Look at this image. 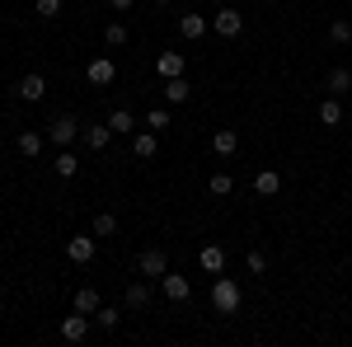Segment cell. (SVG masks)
<instances>
[{
	"label": "cell",
	"mask_w": 352,
	"mask_h": 347,
	"mask_svg": "<svg viewBox=\"0 0 352 347\" xmlns=\"http://www.w3.org/2000/svg\"><path fill=\"white\" fill-rule=\"evenodd\" d=\"M212 305H217V315H235V310H240V282L217 272V282H212Z\"/></svg>",
	"instance_id": "1"
},
{
	"label": "cell",
	"mask_w": 352,
	"mask_h": 347,
	"mask_svg": "<svg viewBox=\"0 0 352 347\" xmlns=\"http://www.w3.org/2000/svg\"><path fill=\"white\" fill-rule=\"evenodd\" d=\"M136 272L160 282L164 272H169V258H164V249H141V258H136Z\"/></svg>",
	"instance_id": "2"
},
{
	"label": "cell",
	"mask_w": 352,
	"mask_h": 347,
	"mask_svg": "<svg viewBox=\"0 0 352 347\" xmlns=\"http://www.w3.org/2000/svg\"><path fill=\"white\" fill-rule=\"evenodd\" d=\"M85 76H89V85H94V89H109V85L118 80V66H113V56H94Z\"/></svg>",
	"instance_id": "3"
},
{
	"label": "cell",
	"mask_w": 352,
	"mask_h": 347,
	"mask_svg": "<svg viewBox=\"0 0 352 347\" xmlns=\"http://www.w3.org/2000/svg\"><path fill=\"white\" fill-rule=\"evenodd\" d=\"M212 28H217L221 38H240V33H244V14L226 5V10H217V19H212Z\"/></svg>",
	"instance_id": "4"
},
{
	"label": "cell",
	"mask_w": 352,
	"mask_h": 347,
	"mask_svg": "<svg viewBox=\"0 0 352 347\" xmlns=\"http://www.w3.org/2000/svg\"><path fill=\"white\" fill-rule=\"evenodd\" d=\"M160 287H164V300H174V305H184V300L192 295V282H188V277H179V272H164Z\"/></svg>",
	"instance_id": "5"
},
{
	"label": "cell",
	"mask_w": 352,
	"mask_h": 347,
	"mask_svg": "<svg viewBox=\"0 0 352 347\" xmlns=\"http://www.w3.org/2000/svg\"><path fill=\"white\" fill-rule=\"evenodd\" d=\"M47 136H52V146H71V141L80 136V122H76L71 113H61V117H56L52 127H47Z\"/></svg>",
	"instance_id": "6"
},
{
	"label": "cell",
	"mask_w": 352,
	"mask_h": 347,
	"mask_svg": "<svg viewBox=\"0 0 352 347\" xmlns=\"http://www.w3.org/2000/svg\"><path fill=\"white\" fill-rule=\"evenodd\" d=\"M61 338H66V343H85V338H89V315H85V310L66 315V320H61Z\"/></svg>",
	"instance_id": "7"
},
{
	"label": "cell",
	"mask_w": 352,
	"mask_h": 347,
	"mask_svg": "<svg viewBox=\"0 0 352 347\" xmlns=\"http://www.w3.org/2000/svg\"><path fill=\"white\" fill-rule=\"evenodd\" d=\"M66 254H71V263H89V258L99 254V240H89V235H71V240H66Z\"/></svg>",
	"instance_id": "8"
},
{
	"label": "cell",
	"mask_w": 352,
	"mask_h": 347,
	"mask_svg": "<svg viewBox=\"0 0 352 347\" xmlns=\"http://www.w3.org/2000/svg\"><path fill=\"white\" fill-rule=\"evenodd\" d=\"M155 76H160V80L184 76V52H160V56H155Z\"/></svg>",
	"instance_id": "9"
},
{
	"label": "cell",
	"mask_w": 352,
	"mask_h": 347,
	"mask_svg": "<svg viewBox=\"0 0 352 347\" xmlns=\"http://www.w3.org/2000/svg\"><path fill=\"white\" fill-rule=\"evenodd\" d=\"M14 89H19V99H24V104H38V99L47 94V80H43V76L33 71V76H24V80L14 85Z\"/></svg>",
	"instance_id": "10"
},
{
	"label": "cell",
	"mask_w": 352,
	"mask_h": 347,
	"mask_svg": "<svg viewBox=\"0 0 352 347\" xmlns=\"http://www.w3.org/2000/svg\"><path fill=\"white\" fill-rule=\"evenodd\" d=\"M207 14H184V19H179V33H184V38H188V43H202V38H207Z\"/></svg>",
	"instance_id": "11"
},
{
	"label": "cell",
	"mask_w": 352,
	"mask_h": 347,
	"mask_svg": "<svg viewBox=\"0 0 352 347\" xmlns=\"http://www.w3.org/2000/svg\"><path fill=\"white\" fill-rule=\"evenodd\" d=\"M212 150H217L221 160H226V155H235V150H240V132H235V127H221V132L212 136Z\"/></svg>",
	"instance_id": "12"
},
{
	"label": "cell",
	"mask_w": 352,
	"mask_h": 347,
	"mask_svg": "<svg viewBox=\"0 0 352 347\" xmlns=\"http://www.w3.org/2000/svg\"><path fill=\"white\" fill-rule=\"evenodd\" d=\"M52 169L61 174V179H76V174H80V155L61 146V150H56V160H52Z\"/></svg>",
	"instance_id": "13"
},
{
	"label": "cell",
	"mask_w": 352,
	"mask_h": 347,
	"mask_svg": "<svg viewBox=\"0 0 352 347\" xmlns=\"http://www.w3.org/2000/svg\"><path fill=\"white\" fill-rule=\"evenodd\" d=\"M202 272H226V249L221 244H202Z\"/></svg>",
	"instance_id": "14"
},
{
	"label": "cell",
	"mask_w": 352,
	"mask_h": 347,
	"mask_svg": "<svg viewBox=\"0 0 352 347\" xmlns=\"http://www.w3.org/2000/svg\"><path fill=\"white\" fill-rule=\"evenodd\" d=\"M324 89H329V94H352V71H348V66H333L329 80H324Z\"/></svg>",
	"instance_id": "15"
},
{
	"label": "cell",
	"mask_w": 352,
	"mask_h": 347,
	"mask_svg": "<svg viewBox=\"0 0 352 347\" xmlns=\"http://www.w3.org/2000/svg\"><path fill=\"white\" fill-rule=\"evenodd\" d=\"M164 99H169V104H188V99H192V85L184 80V76L164 80Z\"/></svg>",
	"instance_id": "16"
},
{
	"label": "cell",
	"mask_w": 352,
	"mask_h": 347,
	"mask_svg": "<svg viewBox=\"0 0 352 347\" xmlns=\"http://www.w3.org/2000/svg\"><path fill=\"white\" fill-rule=\"evenodd\" d=\"M89 235H94V240H113V235H118V216L99 212V216H94V225H89Z\"/></svg>",
	"instance_id": "17"
},
{
	"label": "cell",
	"mask_w": 352,
	"mask_h": 347,
	"mask_svg": "<svg viewBox=\"0 0 352 347\" xmlns=\"http://www.w3.org/2000/svg\"><path fill=\"white\" fill-rule=\"evenodd\" d=\"M132 150H136V160H151V155L160 150V132H141L132 141Z\"/></svg>",
	"instance_id": "18"
},
{
	"label": "cell",
	"mask_w": 352,
	"mask_h": 347,
	"mask_svg": "<svg viewBox=\"0 0 352 347\" xmlns=\"http://www.w3.org/2000/svg\"><path fill=\"white\" fill-rule=\"evenodd\" d=\"M19 155L24 160H38L43 155V132H19Z\"/></svg>",
	"instance_id": "19"
},
{
	"label": "cell",
	"mask_w": 352,
	"mask_h": 347,
	"mask_svg": "<svg viewBox=\"0 0 352 347\" xmlns=\"http://www.w3.org/2000/svg\"><path fill=\"white\" fill-rule=\"evenodd\" d=\"M277 188H282V174H277V169H263V174L254 179V192H258V197H272Z\"/></svg>",
	"instance_id": "20"
},
{
	"label": "cell",
	"mask_w": 352,
	"mask_h": 347,
	"mask_svg": "<svg viewBox=\"0 0 352 347\" xmlns=\"http://www.w3.org/2000/svg\"><path fill=\"white\" fill-rule=\"evenodd\" d=\"M109 127H113V136H127L136 127V117L127 113V108H113V113H109Z\"/></svg>",
	"instance_id": "21"
},
{
	"label": "cell",
	"mask_w": 352,
	"mask_h": 347,
	"mask_svg": "<svg viewBox=\"0 0 352 347\" xmlns=\"http://www.w3.org/2000/svg\"><path fill=\"white\" fill-rule=\"evenodd\" d=\"M109 141H113V127H109V122H104V127H85V146H89V150H104Z\"/></svg>",
	"instance_id": "22"
},
{
	"label": "cell",
	"mask_w": 352,
	"mask_h": 347,
	"mask_svg": "<svg viewBox=\"0 0 352 347\" xmlns=\"http://www.w3.org/2000/svg\"><path fill=\"white\" fill-rule=\"evenodd\" d=\"M320 122H324V127H338V122H343V104H338V94L320 104Z\"/></svg>",
	"instance_id": "23"
},
{
	"label": "cell",
	"mask_w": 352,
	"mask_h": 347,
	"mask_svg": "<svg viewBox=\"0 0 352 347\" xmlns=\"http://www.w3.org/2000/svg\"><path fill=\"white\" fill-rule=\"evenodd\" d=\"M146 305H151V287L146 282H132L127 287V310H146Z\"/></svg>",
	"instance_id": "24"
},
{
	"label": "cell",
	"mask_w": 352,
	"mask_h": 347,
	"mask_svg": "<svg viewBox=\"0 0 352 347\" xmlns=\"http://www.w3.org/2000/svg\"><path fill=\"white\" fill-rule=\"evenodd\" d=\"M99 305H104V300H99V291H94V287H80V291H76V310H85V315H94Z\"/></svg>",
	"instance_id": "25"
},
{
	"label": "cell",
	"mask_w": 352,
	"mask_h": 347,
	"mask_svg": "<svg viewBox=\"0 0 352 347\" xmlns=\"http://www.w3.org/2000/svg\"><path fill=\"white\" fill-rule=\"evenodd\" d=\"M94 324H99V328H118V324H122V310H113V305H99V310H94Z\"/></svg>",
	"instance_id": "26"
},
{
	"label": "cell",
	"mask_w": 352,
	"mask_h": 347,
	"mask_svg": "<svg viewBox=\"0 0 352 347\" xmlns=\"http://www.w3.org/2000/svg\"><path fill=\"white\" fill-rule=\"evenodd\" d=\"M244 267H249L254 277H263V272H268V254H263V249H249V258H244Z\"/></svg>",
	"instance_id": "27"
},
{
	"label": "cell",
	"mask_w": 352,
	"mask_h": 347,
	"mask_svg": "<svg viewBox=\"0 0 352 347\" xmlns=\"http://www.w3.org/2000/svg\"><path fill=\"white\" fill-rule=\"evenodd\" d=\"M329 38H333L338 47H343V43H352V24H348V19H333V24H329Z\"/></svg>",
	"instance_id": "28"
},
{
	"label": "cell",
	"mask_w": 352,
	"mask_h": 347,
	"mask_svg": "<svg viewBox=\"0 0 352 347\" xmlns=\"http://www.w3.org/2000/svg\"><path fill=\"white\" fill-rule=\"evenodd\" d=\"M146 127H151V132H169V113H164V108H151V113H146Z\"/></svg>",
	"instance_id": "29"
},
{
	"label": "cell",
	"mask_w": 352,
	"mask_h": 347,
	"mask_svg": "<svg viewBox=\"0 0 352 347\" xmlns=\"http://www.w3.org/2000/svg\"><path fill=\"white\" fill-rule=\"evenodd\" d=\"M104 43H109V47H122V43H127V24H109L104 28Z\"/></svg>",
	"instance_id": "30"
},
{
	"label": "cell",
	"mask_w": 352,
	"mask_h": 347,
	"mask_svg": "<svg viewBox=\"0 0 352 347\" xmlns=\"http://www.w3.org/2000/svg\"><path fill=\"white\" fill-rule=\"evenodd\" d=\"M212 197H226V192H230V188H235V179H230V174H212Z\"/></svg>",
	"instance_id": "31"
},
{
	"label": "cell",
	"mask_w": 352,
	"mask_h": 347,
	"mask_svg": "<svg viewBox=\"0 0 352 347\" xmlns=\"http://www.w3.org/2000/svg\"><path fill=\"white\" fill-rule=\"evenodd\" d=\"M38 14H43V19H56V14H61V0H38Z\"/></svg>",
	"instance_id": "32"
},
{
	"label": "cell",
	"mask_w": 352,
	"mask_h": 347,
	"mask_svg": "<svg viewBox=\"0 0 352 347\" xmlns=\"http://www.w3.org/2000/svg\"><path fill=\"white\" fill-rule=\"evenodd\" d=\"M109 5H113V10H132L136 0H109Z\"/></svg>",
	"instance_id": "33"
},
{
	"label": "cell",
	"mask_w": 352,
	"mask_h": 347,
	"mask_svg": "<svg viewBox=\"0 0 352 347\" xmlns=\"http://www.w3.org/2000/svg\"><path fill=\"white\" fill-rule=\"evenodd\" d=\"M155 5H174V0H155Z\"/></svg>",
	"instance_id": "34"
},
{
	"label": "cell",
	"mask_w": 352,
	"mask_h": 347,
	"mask_svg": "<svg viewBox=\"0 0 352 347\" xmlns=\"http://www.w3.org/2000/svg\"><path fill=\"white\" fill-rule=\"evenodd\" d=\"M263 5H272V0H263Z\"/></svg>",
	"instance_id": "35"
},
{
	"label": "cell",
	"mask_w": 352,
	"mask_h": 347,
	"mask_svg": "<svg viewBox=\"0 0 352 347\" xmlns=\"http://www.w3.org/2000/svg\"><path fill=\"white\" fill-rule=\"evenodd\" d=\"M348 99H352V94H348Z\"/></svg>",
	"instance_id": "36"
}]
</instances>
